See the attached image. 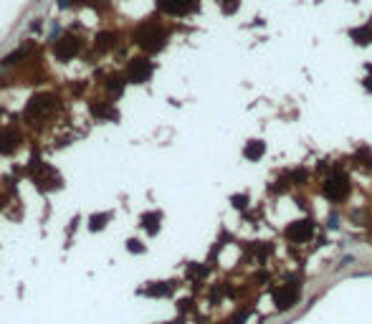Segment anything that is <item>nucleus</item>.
I'll use <instances>...</instances> for the list:
<instances>
[{
	"mask_svg": "<svg viewBox=\"0 0 372 324\" xmlns=\"http://www.w3.org/2000/svg\"><path fill=\"white\" fill-rule=\"evenodd\" d=\"M304 178H306V172H304V170H296V172H294V180H296V185H302V182H304Z\"/></svg>",
	"mask_w": 372,
	"mask_h": 324,
	"instance_id": "4be33fe9",
	"label": "nucleus"
},
{
	"mask_svg": "<svg viewBox=\"0 0 372 324\" xmlns=\"http://www.w3.org/2000/svg\"><path fill=\"white\" fill-rule=\"evenodd\" d=\"M127 251H132V254H142V251H144L142 240H137V238H130V240H127Z\"/></svg>",
	"mask_w": 372,
	"mask_h": 324,
	"instance_id": "a211bd4d",
	"label": "nucleus"
},
{
	"mask_svg": "<svg viewBox=\"0 0 372 324\" xmlns=\"http://www.w3.org/2000/svg\"><path fill=\"white\" fill-rule=\"evenodd\" d=\"M36 162V172H33V180H36V185L40 188V190H54V188H58L61 185V178H58V172H54L51 168H46L44 162H38V160H33Z\"/></svg>",
	"mask_w": 372,
	"mask_h": 324,
	"instance_id": "7ed1b4c3",
	"label": "nucleus"
},
{
	"mask_svg": "<svg viewBox=\"0 0 372 324\" xmlns=\"http://www.w3.org/2000/svg\"><path fill=\"white\" fill-rule=\"evenodd\" d=\"M230 200H233V206H236V208H243V206H246V198H243V195H233Z\"/></svg>",
	"mask_w": 372,
	"mask_h": 324,
	"instance_id": "412c9836",
	"label": "nucleus"
},
{
	"mask_svg": "<svg viewBox=\"0 0 372 324\" xmlns=\"http://www.w3.org/2000/svg\"><path fill=\"white\" fill-rule=\"evenodd\" d=\"M109 89L116 92V94H122V89H124V78H122V76H112V78H109Z\"/></svg>",
	"mask_w": 372,
	"mask_h": 324,
	"instance_id": "f3484780",
	"label": "nucleus"
},
{
	"mask_svg": "<svg viewBox=\"0 0 372 324\" xmlns=\"http://www.w3.org/2000/svg\"><path fill=\"white\" fill-rule=\"evenodd\" d=\"M16 147H18L16 132H3V134H0V154H10V152H16Z\"/></svg>",
	"mask_w": 372,
	"mask_h": 324,
	"instance_id": "9d476101",
	"label": "nucleus"
},
{
	"mask_svg": "<svg viewBox=\"0 0 372 324\" xmlns=\"http://www.w3.org/2000/svg\"><path fill=\"white\" fill-rule=\"evenodd\" d=\"M137 40H140V46L147 48L150 54H157V51H162L164 40H168V33H164L162 28H157L154 23H147V26H142L137 30Z\"/></svg>",
	"mask_w": 372,
	"mask_h": 324,
	"instance_id": "f03ea898",
	"label": "nucleus"
},
{
	"mask_svg": "<svg viewBox=\"0 0 372 324\" xmlns=\"http://www.w3.org/2000/svg\"><path fill=\"white\" fill-rule=\"evenodd\" d=\"M352 38H357V44H370V40H372V30H370V28L352 30Z\"/></svg>",
	"mask_w": 372,
	"mask_h": 324,
	"instance_id": "dca6fc26",
	"label": "nucleus"
},
{
	"mask_svg": "<svg viewBox=\"0 0 372 324\" xmlns=\"http://www.w3.org/2000/svg\"><path fill=\"white\" fill-rule=\"evenodd\" d=\"M168 292H170L168 286H152V289H150L147 294H150V296H164V294H168Z\"/></svg>",
	"mask_w": 372,
	"mask_h": 324,
	"instance_id": "aec40b11",
	"label": "nucleus"
},
{
	"mask_svg": "<svg viewBox=\"0 0 372 324\" xmlns=\"http://www.w3.org/2000/svg\"><path fill=\"white\" fill-rule=\"evenodd\" d=\"M312 233H314L312 220H296V223H292V226L286 228V238H288V240H294V243H304V240H309Z\"/></svg>",
	"mask_w": 372,
	"mask_h": 324,
	"instance_id": "6e6552de",
	"label": "nucleus"
},
{
	"mask_svg": "<svg viewBox=\"0 0 372 324\" xmlns=\"http://www.w3.org/2000/svg\"><path fill=\"white\" fill-rule=\"evenodd\" d=\"M236 10H238V0H223V13L233 16Z\"/></svg>",
	"mask_w": 372,
	"mask_h": 324,
	"instance_id": "6ab92c4d",
	"label": "nucleus"
},
{
	"mask_svg": "<svg viewBox=\"0 0 372 324\" xmlns=\"http://www.w3.org/2000/svg\"><path fill=\"white\" fill-rule=\"evenodd\" d=\"M58 6H61V8H68V6H71V0H61Z\"/></svg>",
	"mask_w": 372,
	"mask_h": 324,
	"instance_id": "5701e85b",
	"label": "nucleus"
},
{
	"mask_svg": "<svg viewBox=\"0 0 372 324\" xmlns=\"http://www.w3.org/2000/svg\"><path fill=\"white\" fill-rule=\"evenodd\" d=\"M152 61L147 58H132L130 66H127V78L132 81V84H144V81H150L152 76Z\"/></svg>",
	"mask_w": 372,
	"mask_h": 324,
	"instance_id": "20e7f679",
	"label": "nucleus"
},
{
	"mask_svg": "<svg viewBox=\"0 0 372 324\" xmlns=\"http://www.w3.org/2000/svg\"><path fill=\"white\" fill-rule=\"evenodd\" d=\"M28 54V46H23V48H18V51H13V54H8L6 58H3V66H10V64H18L23 56Z\"/></svg>",
	"mask_w": 372,
	"mask_h": 324,
	"instance_id": "2eb2a0df",
	"label": "nucleus"
},
{
	"mask_svg": "<svg viewBox=\"0 0 372 324\" xmlns=\"http://www.w3.org/2000/svg\"><path fill=\"white\" fill-rule=\"evenodd\" d=\"M264 152H266V144H264L261 140H251V142L243 147V154H246L248 160H261Z\"/></svg>",
	"mask_w": 372,
	"mask_h": 324,
	"instance_id": "1a4fd4ad",
	"label": "nucleus"
},
{
	"mask_svg": "<svg viewBox=\"0 0 372 324\" xmlns=\"http://www.w3.org/2000/svg\"><path fill=\"white\" fill-rule=\"evenodd\" d=\"M160 220H162V216H160L157 210H152V213H144V216H142V226H144V230H147V233H157V230H160Z\"/></svg>",
	"mask_w": 372,
	"mask_h": 324,
	"instance_id": "f8f14e48",
	"label": "nucleus"
},
{
	"mask_svg": "<svg viewBox=\"0 0 372 324\" xmlns=\"http://www.w3.org/2000/svg\"><path fill=\"white\" fill-rule=\"evenodd\" d=\"M51 106H54L51 94H36V96H30V102L26 106V116H44Z\"/></svg>",
	"mask_w": 372,
	"mask_h": 324,
	"instance_id": "0eeeda50",
	"label": "nucleus"
},
{
	"mask_svg": "<svg viewBox=\"0 0 372 324\" xmlns=\"http://www.w3.org/2000/svg\"><path fill=\"white\" fill-rule=\"evenodd\" d=\"M352 185H350V178L342 175V172H334V175H329L322 185V192L329 202H342L347 195H350Z\"/></svg>",
	"mask_w": 372,
	"mask_h": 324,
	"instance_id": "f257e3e1",
	"label": "nucleus"
},
{
	"mask_svg": "<svg viewBox=\"0 0 372 324\" xmlns=\"http://www.w3.org/2000/svg\"><path fill=\"white\" fill-rule=\"evenodd\" d=\"M114 40H116V33H112V30L99 33L96 36V51H109L114 46Z\"/></svg>",
	"mask_w": 372,
	"mask_h": 324,
	"instance_id": "ddd939ff",
	"label": "nucleus"
},
{
	"mask_svg": "<svg viewBox=\"0 0 372 324\" xmlns=\"http://www.w3.org/2000/svg\"><path fill=\"white\" fill-rule=\"evenodd\" d=\"M78 51H81V40H78L76 36H64L58 44L54 46V54H56V58H61V61L74 58Z\"/></svg>",
	"mask_w": 372,
	"mask_h": 324,
	"instance_id": "423d86ee",
	"label": "nucleus"
},
{
	"mask_svg": "<svg viewBox=\"0 0 372 324\" xmlns=\"http://www.w3.org/2000/svg\"><path fill=\"white\" fill-rule=\"evenodd\" d=\"M92 114H94L96 119H106V122L119 119V114H116L112 106H106V104H92Z\"/></svg>",
	"mask_w": 372,
	"mask_h": 324,
	"instance_id": "9b49d317",
	"label": "nucleus"
},
{
	"mask_svg": "<svg viewBox=\"0 0 372 324\" xmlns=\"http://www.w3.org/2000/svg\"><path fill=\"white\" fill-rule=\"evenodd\" d=\"M157 8L168 16H188L198 8V0H157Z\"/></svg>",
	"mask_w": 372,
	"mask_h": 324,
	"instance_id": "39448f33",
	"label": "nucleus"
},
{
	"mask_svg": "<svg viewBox=\"0 0 372 324\" xmlns=\"http://www.w3.org/2000/svg\"><path fill=\"white\" fill-rule=\"evenodd\" d=\"M106 220H109V213H94V216L89 218V228H92V230H102V228L106 226Z\"/></svg>",
	"mask_w": 372,
	"mask_h": 324,
	"instance_id": "4468645a",
	"label": "nucleus"
}]
</instances>
